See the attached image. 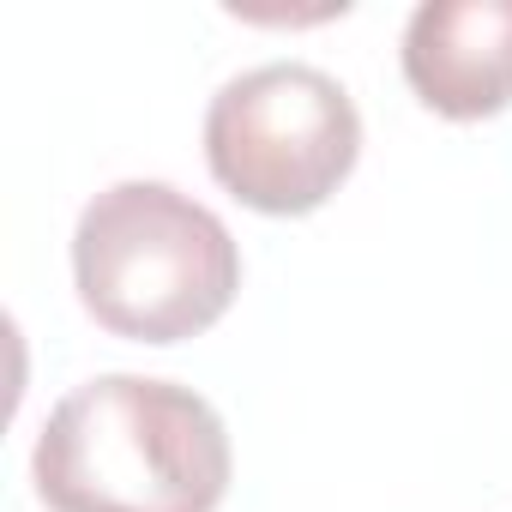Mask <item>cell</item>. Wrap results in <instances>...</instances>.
I'll list each match as a JSON object with an SVG mask.
<instances>
[{"mask_svg": "<svg viewBox=\"0 0 512 512\" xmlns=\"http://www.w3.org/2000/svg\"><path fill=\"white\" fill-rule=\"evenodd\" d=\"M31 476L49 512H217L229 428L193 386L97 374L49 410Z\"/></svg>", "mask_w": 512, "mask_h": 512, "instance_id": "6da1fadb", "label": "cell"}, {"mask_svg": "<svg viewBox=\"0 0 512 512\" xmlns=\"http://www.w3.org/2000/svg\"><path fill=\"white\" fill-rule=\"evenodd\" d=\"M73 284L103 332L181 344L229 314L241 290V247L193 193L169 181H115L79 211Z\"/></svg>", "mask_w": 512, "mask_h": 512, "instance_id": "7a4b0ae2", "label": "cell"}, {"mask_svg": "<svg viewBox=\"0 0 512 512\" xmlns=\"http://www.w3.org/2000/svg\"><path fill=\"white\" fill-rule=\"evenodd\" d=\"M362 157L350 91L308 61L235 73L205 109V163L223 193L266 217L320 211Z\"/></svg>", "mask_w": 512, "mask_h": 512, "instance_id": "3957f363", "label": "cell"}, {"mask_svg": "<svg viewBox=\"0 0 512 512\" xmlns=\"http://www.w3.org/2000/svg\"><path fill=\"white\" fill-rule=\"evenodd\" d=\"M398 55L434 115L488 121L512 103V0H422Z\"/></svg>", "mask_w": 512, "mask_h": 512, "instance_id": "277c9868", "label": "cell"}]
</instances>
